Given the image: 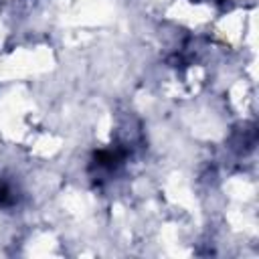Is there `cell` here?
Masks as SVG:
<instances>
[{
	"instance_id": "obj_1",
	"label": "cell",
	"mask_w": 259,
	"mask_h": 259,
	"mask_svg": "<svg viewBox=\"0 0 259 259\" xmlns=\"http://www.w3.org/2000/svg\"><path fill=\"white\" fill-rule=\"evenodd\" d=\"M16 204V192L10 182L0 180V208H10Z\"/></svg>"
}]
</instances>
